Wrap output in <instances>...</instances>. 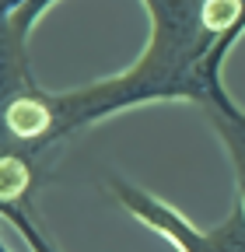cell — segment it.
I'll return each mask as SVG.
<instances>
[{
	"instance_id": "1",
	"label": "cell",
	"mask_w": 245,
	"mask_h": 252,
	"mask_svg": "<svg viewBox=\"0 0 245 252\" xmlns=\"http://www.w3.org/2000/svg\"><path fill=\"white\" fill-rule=\"evenodd\" d=\"M151 39L126 74L60 94L70 130L151 98L221 105V63L245 32V0H144Z\"/></svg>"
},
{
	"instance_id": "2",
	"label": "cell",
	"mask_w": 245,
	"mask_h": 252,
	"mask_svg": "<svg viewBox=\"0 0 245 252\" xmlns=\"http://www.w3.org/2000/svg\"><path fill=\"white\" fill-rule=\"evenodd\" d=\"M116 200L126 207L137 220H144L147 228L161 231L165 238H172L182 252H245V207L235 203L231 214L221 220L217 228L200 231L193 228L186 217H179L168 203H161L158 196L144 193V189L130 186L126 179H109Z\"/></svg>"
},
{
	"instance_id": "3",
	"label": "cell",
	"mask_w": 245,
	"mask_h": 252,
	"mask_svg": "<svg viewBox=\"0 0 245 252\" xmlns=\"http://www.w3.org/2000/svg\"><path fill=\"white\" fill-rule=\"evenodd\" d=\"M235 102H221V105H207V116L214 123V130H217V137L224 140L228 147V158H231V168H235V182H238V203L245 207V130L238 126L235 119Z\"/></svg>"
},
{
	"instance_id": "4",
	"label": "cell",
	"mask_w": 245,
	"mask_h": 252,
	"mask_svg": "<svg viewBox=\"0 0 245 252\" xmlns=\"http://www.w3.org/2000/svg\"><path fill=\"white\" fill-rule=\"evenodd\" d=\"M235 119H238V126L245 130V112H242V109H235Z\"/></svg>"
}]
</instances>
